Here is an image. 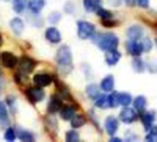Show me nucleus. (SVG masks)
<instances>
[{
    "label": "nucleus",
    "mask_w": 157,
    "mask_h": 142,
    "mask_svg": "<svg viewBox=\"0 0 157 142\" xmlns=\"http://www.w3.org/2000/svg\"><path fill=\"white\" fill-rule=\"evenodd\" d=\"M56 61L59 65V67L62 73L68 74L72 70L73 57H72L71 50L68 46L63 45L58 49L57 54H56Z\"/></svg>",
    "instance_id": "f257e3e1"
},
{
    "label": "nucleus",
    "mask_w": 157,
    "mask_h": 142,
    "mask_svg": "<svg viewBox=\"0 0 157 142\" xmlns=\"http://www.w3.org/2000/svg\"><path fill=\"white\" fill-rule=\"evenodd\" d=\"M97 45L103 51H110L117 49L119 45V38L114 33H103L98 34L96 37Z\"/></svg>",
    "instance_id": "f03ea898"
},
{
    "label": "nucleus",
    "mask_w": 157,
    "mask_h": 142,
    "mask_svg": "<svg viewBox=\"0 0 157 142\" xmlns=\"http://www.w3.org/2000/svg\"><path fill=\"white\" fill-rule=\"evenodd\" d=\"M95 32V26L85 20H80L77 22V34L80 39L86 40L90 38Z\"/></svg>",
    "instance_id": "7ed1b4c3"
},
{
    "label": "nucleus",
    "mask_w": 157,
    "mask_h": 142,
    "mask_svg": "<svg viewBox=\"0 0 157 142\" xmlns=\"http://www.w3.org/2000/svg\"><path fill=\"white\" fill-rule=\"evenodd\" d=\"M26 95L31 103H39V102L43 100L45 93L40 88L32 87V88H29L26 91Z\"/></svg>",
    "instance_id": "20e7f679"
},
{
    "label": "nucleus",
    "mask_w": 157,
    "mask_h": 142,
    "mask_svg": "<svg viewBox=\"0 0 157 142\" xmlns=\"http://www.w3.org/2000/svg\"><path fill=\"white\" fill-rule=\"evenodd\" d=\"M35 66H36V62L28 56H23L19 61L20 71L22 72V74H25V75L31 73L33 71Z\"/></svg>",
    "instance_id": "39448f33"
},
{
    "label": "nucleus",
    "mask_w": 157,
    "mask_h": 142,
    "mask_svg": "<svg viewBox=\"0 0 157 142\" xmlns=\"http://www.w3.org/2000/svg\"><path fill=\"white\" fill-rule=\"evenodd\" d=\"M120 119L125 124H131L137 119V114L134 109L130 107H125L120 114Z\"/></svg>",
    "instance_id": "423d86ee"
},
{
    "label": "nucleus",
    "mask_w": 157,
    "mask_h": 142,
    "mask_svg": "<svg viewBox=\"0 0 157 142\" xmlns=\"http://www.w3.org/2000/svg\"><path fill=\"white\" fill-rule=\"evenodd\" d=\"M1 62L4 67L13 68L17 64V58L10 52H3L1 54Z\"/></svg>",
    "instance_id": "0eeeda50"
},
{
    "label": "nucleus",
    "mask_w": 157,
    "mask_h": 142,
    "mask_svg": "<svg viewBox=\"0 0 157 142\" xmlns=\"http://www.w3.org/2000/svg\"><path fill=\"white\" fill-rule=\"evenodd\" d=\"M105 128L109 136H114L119 128V121L114 116H109L105 122Z\"/></svg>",
    "instance_id": "6e6552de"
},
{
    "label": "nucleus",
    "mask_w": 157,
    "mask_h": 142,
    "mask_svg": "<svg viewBox=\"0 0 157 142\" xmlns=\"http://www.w3.org/2000/svg\"><path fill=\"white\" fill-rule=\"evenodd\" d=\"M45 37L49 42H51L52 43H58L61 42V39H62L59 30L56 29L55 27L48 28L45 31Z\"/></svg>",
    "instance_id": "1a4fd4ad"
},
{
    "label": "nucleus",
    "mask_w": 157,
    "mask_h": 142,
    "mask_svg": "<svg viewBox=\"0 0 157 142\" xmlns=\"http://www.w3.org/2000/svg\"><path fill=\"white\" fill-rule=\"evenodd\" d=\"M127 35L130 38V40L138 41V40L142 39V37L144 35V29L139 25L131 26L127 30Z\"/></svg>",
    "instance_id": "9d476101"
},
{
    "label": "nucleus",
    "mask_w": 157,
    "mask_h": 142,
    "mask_svg": "<svg viewBox=\"0 0 157 142\" xmlns=\"http://www.w3.org/2000/svg\"><path fill=\"white\" fill-rule=\"evenodd\" d=\"M52 81V78L48 74H36L33 77V82L38 87L49 86Z\"/></svg>",
    "instance_id": "9b49d317"
},
{
    "label": "nucleus",
    "mask_w": 157,
    "mask_h": 142,
    "mask_svg": "<svg viewBox=\"0 0 157 142\" xmlns=\"http://www.w3.org/2000/svg\"><path fill=\"white\" fill-rule=\"evenodd\" d=\"M126 48H127V51L131 55H135V56H139L143 53L141 43H138L137 41L130 40V42H127L126 43Z\"/></svg>",
    "instance_id": "f8f14e48"
},
{
    "label": "nucleus",
    "mask_w": 157,
    "mask_h": 142,
    "mask_svg": "<svg viewBox=\"0 0 157 142\" xmlns=\"http://www.w3.org/2000/svg\"><path fill=\"white\" fill-rule=\"evenodd\" d=\"M10 28L16 35H21L24 30V22L19 18H14L10 20Z\"/></svg>",
    "instance_id": "ddd939ff"
},
{
    "label": "nucleus",
    "mask_w": 157,
    "mask_h": 142,
    "mask_svg": "<svg viewBox=\"0 0 157 142\" xmlns=\"http://www.w3.org/2000/svg\"><path fill=\"white\" fill-rule=\"evenodd\" d=\"M121 57V55L120 54V52H118L116 49H114V50L107 51V54L105 55V60L108 65L114 66L120 61Z\"/></svg>",
    "instance_id": "4468645a"
},
{
    "label": "nucleus",
    "mask_w": 157,
    "mask_h": 142,
    "mask_svg": "<svg viewBox=\"0 0 157 142\" xmlns=\"http://www.w3.org/2000/svg\"><path fill=\"white\" fill-rule=\"evenodd\" d=\"M155 120V115L152 112H144L142 116V122L144 126L145 130H150Z\"/></svg>",
    "instance_id": "2eb2a0df"
},
{
    "label": "nucleus",
    "mask_w": 157,
    "mask_h": 142,
    "mask_svg": "<svg viewBox=\"0 0 157 142\" xmlns=\"http://www.w3.org/2000/svg\"><path fill=\"white\" fill-rule=\"evenodd\" d=\"M62 106H63V103H62L61 99L59 97L53 96L51 99V101H50V103L48 104V112L50 114L57 113L59 110H61Z\"/></svg>",
    "instance_id": "dca6fc26"
},
{
    "label": "nucleus",
    "mask_w": 157,
    "mask_h": 142,
    "mask_svg": "<svg viewBox=\"0 0 157 142\" xmlns=\"http://www.w3.org/2000/svg\"><path fill=\"white\" fill-rule=\"evenodd\" d=\"M46 0H29V7L31 12L38 14L45 6Z\"/></svg>",
    "instance_id": "f3484780"
},
{
    "label": "nucleus",
    "mask_w": 157,
    "mask_h": 142,
    "mask_svg": "<svg viewBox=\"0 0 157 142\" xmlns=\"http://www.w3.org/2000/svg\"><path fill=\"white\" fill-rule=\"evenodd\" d=\"M114 83H115V80H114V78L111 76V75H109L107 77H105L102 81H101V84H100V87L103 91L109 92V91H112L113 89H114Z\"/></svg>",
    "instance_id": "a211bd4d"
},
{
    "label": "nucleus",
    "mask_w": 157,
    "mask_h": 142,
    "mask_svg": "<svg viewBox=\"0 0 157 142\" xmlns=\"http://www.w3.org/2000/svg\"><path fill=\"white\" fill-rule=\"evenodd\" d=\"M118 101H119V105L121 106H129L131 103L132 102V97L131 94L127 92H118Z\"/></svg>",
    "instance_id": "6ab92c4d"
},
{
    "label": "nucleus",
    "mask_w": 157,
    "mask_h": 142,
    "mask_svg": "<svg viewBox=\"0 0 157 142\" xmlns=\"http://www.w3.org/2000/svg\"><path fill=\"white\" fill-rule=\"evenodd\" d=\"M84 7L87 12H94L100 7V0H84Z\"/></svg>",
    "instance_id": "aec40b11"
},
{
    "label": "nucleus",
    "mask_w": 157,
    "mask_h": 142,
    "mask_svg": "<svg viewBox=\"0 0 157 142\" xmlns=\"http://www.w3.org/2000/svg\"><path fill=\"white\" fill-rule=\"evenodd\" d=\"M96 106L101 109H107L109 107H110V103H109V97L107 95H99L97 99H96V103H95Z\"/></svg>",
    "instance_id": "412c9836"
},
{
    "label": "nucleus",
    "mask_w": 157,
    "mask_h": 142,
    "mask_svg": "<svg viewBox=\"0 0 157 142\" xmlns=\"http://www.w3.org/2000/svg\"><path fill=\"white\" fill-rule=\"evenodd\" d=\"M133 104H134V108L138 112H144L146 107V104H147L146 98L144 96L140 95V96L136 97V99L133 102Z\"/></svg>",
    "instance_id": "4be33fe9"
},
{
    "label": "nucleus",
    "mask_w": 157,
    "mask_h": 142,
    "mask_svg": "<svg viewBox=\"0 0 157 142\" xmlns=\"http://www.w3.org/2000/svg\"><path fill=\"white\" fill-rule=\"evenodd\" d=\"M75 116V109L71 106H64L60 111V116L63 120H71Z\"/></svg>",
    "instance_id": "5701e85b"
},
{
    "label": "nucleus",
    "mask_w": 157,
    "mask_h": 142,
    "mask_svg": "<svg viewBox=\"0 0 157 142\" xmlns=\"http://www.w3.org/2000/svg\"><path fill=\"white\" fill-rule=\"evenodd\" d=\"M86 124V118L81 115H75L71 119V126L74 128H78Z\"/></svg>",
    "instance_id": "b1692460"
},
{
    "label": "nucleus",
    "mask_w": 157,
    "mask_h": 142,
    "mask_svg": "<svg viewBox=\"0 0 157 142\" xmlns=\"http://www.w3.org/2000/svg\"><path fill=\"white\" fill-rule=\"evenodd\" d=\"M86 94L88 95L89 98L91 99H97L100 94H99V88L96 84H90L86 88Z\"/></svg>",
    "instance_id": "393cba45"
},
{
    "label": "nucleus",
    "mask_w": 157,
    "mask_h": 142,
    "mask_svg": "<svg viewBox=\"0 0 157 142\" xmlns=\"http://www.w3.org/2000/svg\"><path fill=\"white\" fill-rule=\"evenodd\" d=\"M27 0H13V9L16 13L20 14L25 10Z\"/></svg>",
    "instance_id": "a878e982"
},
{
    "label": "nucleus",
    "mask_w": 157,
    "mask_h": 142,
    "mask_svg": "<svg viewBox=\"0 0 157 142\" xmlns=\"http://www.w3.org/2000/svg\"><path fill=\"white\" fill-rule=\"evenodd\" d=\"M133 70L137 73H143L144 71V64L140 57H136L132 61Z\"/></svg>",
    "instance_id": "bb28decb"
},
{
    "label": "nucleus",
    "mask_w": 157,
    "mask_h": 142,
    "mask_svg": "<svg viewBox=\"0 0 157 142\" xmlns=\"http://www.w3.org/2000/svg\"><path fill=\"white\" fill-rule=\"evenodd\" d=\"M65 140L68 142H76L79 140V136L78 133L75 132V130H70L66 133Z\"/></svg>",
    "instance_id": "cd10ccee"
},
{
    "label": "nucleus",
    "mask_w": 157,
    "mask_h": 142,
    "mask_svg": "<svg viewBox=\"0 0 157 142\" xmlns=\"http://www.w3.org/2000/svg\"><path fill=\"white\" fill-rule=\"evenodd\" d=\"M97 14L102 18V19H108V18H111L112 17V14L110 11L105 9V8H102V7H98V9L97 10Z\"/></svg>",
    "instance_id": "c85d7f7f"
},
{
    "label": "nucleus",
    "mask_w": 157,
    "mask_h": 142,
    "mask_svg": "<svg viewBox=\"0 0 157 142\" xmlns=\"http://www.w3.org/2000/svg\"><path fill=\"white\" fill-rule=\"evenodd\" d=\"M147 141L155 142L157 141V127H152L150 129V133L147 135L146 139Z\"/></svg>",
    "instance_id": "c756f323"
},
{
    "label": "nucleus",
    "mask_w": 157,
    "mask_h": 142,
    "mask_svg": "<svg viewBox=\"0 0 157 142\" xmlns=\"http://www.w3.org/2000/svg\"><path fill=\"white\" fill-rule=\"evenodd\" d=\"M142 48H143V52H149L152 47H153V43L151 42V40L149 38H144L143 39L142 43H141Z\"/></svg>",
    "instance_id": "7c9ffc66"
},
{
    "label": "nucleus",
    "mask_w": 157,
    "mask_h": 142,
    "mask_svg": "<svg viewBox=\"0 0 157 142\" xmlns=\"http://www.w3.org/2000/svg\"><path fill=\"white\" fill-rule=\"evenodd\" d=\"M19 140L24 142H31L34 140L33 136L29 132H28V131L19 132Z\"/></svg>",
    "instance_id": "2f4dec72"
},
{
    "label": "nucleus",
    "mask_w": 157,
    "mask_h": 142,
    "mask_svg": "<svg viewBox=\"0 0 157 142\" xmlns=\"http://www.w3.org/2000/svg\"><path fill=\"white\" fill-rule=\"evenodd\" d=\"M61 18H62V14L59 12H52L49 15V18H48L49 21L53 24L58 23L61 20Z\"/></svg>",
    "instance_id": "473e14b6"
},
{
    "label": "nucleus",
    "mask_w": 157,
    "mask_h": 142,
    "mask_svg": "<svg viewBox=\"0 0 157 142\" xmlns=\"http://www.w3.org/2000/svg\"><path fill=\"white\" fill-rule=\"evenodd\" d=\"M5 139L7 141H14L16 140V133L13 128H8L5 132Z\"/></svg>",
    "instance_id": "72a5a7b5"
},
{
    "label": "nucleus",
    "mask_w": 157,
    "mask_h": 142,
    "mask_svg": "<svg viewBox=\"0 0 157 142\" xmlns=\"http://www.w3.org/2000/svg\"><path fill=\"white\" fill-rule=\"evenodd\" d=\"M102 24L103 26L105 27H114L116 24H115V21L111 20V18H108V19H102Z\"/></svg>",
    "instance_id": "f704fd0d"
},
{
    "label": "nucleus",
    "mask_w": 157,
    "mask_h": 142,
    "mask_svg": "<svg viewBox=\"0 0 157 142\" xmlns=\"http://www.w3.org/2000/svg\"><path fill=\"white\" fill-rule=\"evenodd\" d=\"M149 1L150 0H136V3L139 6L143 8H147L149 6Z\"/></svg>",
    "instance_id": "c9c22d12"
},
{
    "label": "nucleus",
    "mask_w": 157,
    "mask_h": 142,
    "mask_svg": "<svg viewBox=\"0 0 157 142\" xmlns=\"http://www.w3.org/2000/svg\"><path fill=\"white\" fill-rule=\"evenodd\" d=\"M126 2H127V5L128 6H133L134 4H135V2H136V0H126Z\"/></svg>",
    "instance_id": "e433bc0d"
},
{
    "label": "nucleus",
    "mask_w": 157,
    "mask_h": 142,
    "mask_svg": "<svg viewBox=\"0 0 157 142\" xmlns=\"http://www.w3.org/2000/svg\"><path fill=\"white\" fill-rule=\"evenodd\" d=\"M110 141H119V142H121V139H119V138H113V139H111V140H110Z\"/></svg>",
    "instance_id": "4c0bfd02"
},
{
    "label": "nucleus",
    "mask_w": 157,
    "mask_h": 142,
    "mask_svg": "<svg viewBox=\"0 0 157 142\" xmlns=\"http://www.w3.org/2000/svg\"><path fill=\"white\" fill-rule=\"evenodd\" d=\"M2 43H3V39H2V36H1V34H0V46L2 45Z\"/></svg>",
    "instance_id": "58836bf2"
},
{
    "label": "nucleus",
    "mask_w": 157,
    "mask_h": 142,
    "mask_svg": "<svg viewBox=\"0 0 157 142\" xmlns=\"http://www.w3.org/2000/svg\"><path fill=\"white\" fill-rule=\"evenodd\" d=\"M155 43H156V45H157V38L155 39Z\"/></svg>",
    "instance_id": "ea45409f"
},
{
    "label": "nucleus",
    "mask_w": 157,
    "mask_h": 142,
    "mask_svg": "<svg viewBox=\"0 0 157 142\" xmlns=\"http://www.w3.org/2000/svg\"><path fill=\"white\" fill-rule=\"evenodd\" d=\"M1 103H1V102H0V106H1Z\"/></svg>",
    "instance_id": "a19ab883"
},
{
    "label": "nucleus",
    "mask_w": 157,
    "mask_h": 142,
    "mask_svg": "<svg viewBox=\"0 0 157 142\" xmlns=\"http://www.w3.org/2000/svg\"><path fill=\"white\" fill-rule=\"evenodd\" d=\"M0 58H1V56H0Z\"/></svg>",
    "instance_id": "79ce46f5"
}]
</instances>
